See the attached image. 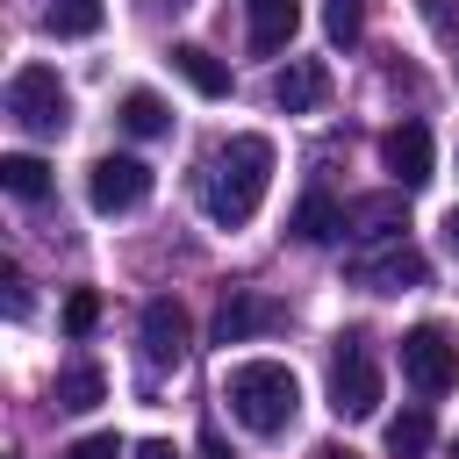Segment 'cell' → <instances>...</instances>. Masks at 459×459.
<instances>
[{
    "instance_id": "1",
    "label": "cell",
    "mask_w": 459,
    "mask_h": 459,
    "mask_svg": "<svg viewBox=\"0 0 459 459\" xmlns=\"http://www.w3.org/2000/svg\"><path fill=\"white\" fill-rule=\"evenodd\" d=\"M265 179H273V143H265V136H230V143L208 158V172H201V208H208V222H222V230L251 222L258 201H265Z\"/></svg>"
},
{
    "instance_id": "2",
    "label": "cell",
    "mask_w": 459,
    "mask_h": 459,
    "mask_svg": "<svg viewBox=\"0 0 459 459\" xmlns=\"http://www.w3.org/2000/svg\"><path fill=\"white\" fill-rule=\"evenodd\" d=\"M222 402H230V416H237L244 430L280 437V430L294 423V409H301V380H294V366H280V359H244V366H230Z\"/></svg>"
},
{
    "instance_id": "3",
    "label": "cell",
    "mask_w": 459,
    "mask_h": 459,
    "mask_svg": "<svg viewBox=\"0 0 459 459\" xmlns=\"http://www.w3.org/2000/svg\"><path fill=\"white\" fill-rule=\"evenodd\" d=\"M7 115H14L29 136H65L72 93H65V79H57L50 65H22V72L7 79Z\"/></svg>"
},
{
    "instance_id": "4",
    "label": "cell",
    "mask_w": 459,
    "mask_h": 459,
    "mask_svg": "<svg viewBox=\"0 0 459 459\" xmlns=\"http://www.w3.org/2000/svg\"><path fill=\"white\" fill-rule=\"evenodd\" d=\"M402 380H409L423 402L452 394V387H459V344H452L437 323H416V330H402Z\"/></svg>"
},
{
    "instance_id": "5",
    "label": "cell",
    "mask_w": 459,
    "mask_h": 459,
    "mask_svg": "<svg viewBox=\"0 0 459 459\" xmlns=\"http://www.w3.org/2000/svg\"><path fill=\"white\" fill-rule=\"evenodd\" d=\"M330 409L351 416V423L380 409V366H373V351H366L359 330H344L337 351H330Z\"/></svg>"
},
{
    "instance_id": "6",
    "label": "cell",
    "mask_w": 459,
    "mask_h": 459,
    "mask_svg": "<svg viewBox=\"0 0 459 459\" xmlns=\"http://www.w3.org/2000/svg\"><path fill=\"white\" fill-rule=\"evenodd\" d=\"M344 280H351V287H366V294H409V287H423V280H430V258H423L409 237H387L380 251H359V258L344 265Z\"/></svg>"
},
{
    "instance_id": "7",
    "label": "cell",
    "mask_w": 459,
    "mask_h": 459,
    "mask_svg": "<svg viewBox=\"0 0 459 459\" xmlns=\"http://www.w3.org/2000/svg\"><path fill=\"white\" fill-rule=\"evenodd\" d=\"M143 194H151V165L143 158H93V172H86V201H93V215H129V208H143Z\"/></svg>"
},
{
    "instance_id": "8",
    "label": "cell",
    "mask_w": 459,
    "mask_h": 459,
    "mask_svg": "<svg viewBox=\"0 0 459 459\" xmlns=\"http://www.w3.org/2000/svg\"><path fill=\"white\" fill-rule=\"evenodd\" d=\"M136 337H143V359H151V366H179L186 344H194V323H186V308H179L172 294H151Z\"/></svg>"
},
{
    "instance_id": "9",
    "label": "cell",
    "mask_w": 459,
    "mask_h": 459,
    "mask_svg": "<svg viewBox=\"0 0 459 459\" xmlns=\"http://www.w3.org/2000/svg\"><path fill=\"white\" fill-rule=\"evenodd\" d=\"M280 323H287L280 301H265V294H251V287H230L222 308H215V344H251L258 330H280Z\"/></svg>"
},
{
    "instance_id": "10",
    "label": "cell",
    "mask_w": 459,
    "mask_h": 459,
    "mask_svg": "<svg viewBox=\"0 0 459 459\" xmlns=\"http://www.w3.org/2000/svg\"><path fill=\"white\" fill-rule=\"evenodd\" d=\"M380 165L394 172V186H423L430 179V129L423 122H394L380 136Z\"/></svg>"
},
{
    "instance_id": "11",
    "label": "cell",
    "mask_w": 459,
    "mask_h": 459,
    "mask_svg": "<svg viewBox=\"0 0 459 459\" xmlns=\"http://www.w3.org/2000/svg\"><path fill=\"white\" fill-rule=\"evenodd\" d=\"M244 29H251V50H287L301 29V0H244Z\"/></svg>"
},
{
    "instance_id": "12",
    "label": "cell",
    "mask_w": 459,
    "mask_h": 459,
    "mask_svg": "<svg viewBox=\"0 0 459 459\" xmlns=\"http://www.w3.org/2000/svg\"><path fill=\"white\" fill-rule=\"evenodd\" d=\"M323 93H330V72H323L316 57H294V65L273 79V100H280L287 115H308V108H323Z\"/></svg>"
},
{
    "instance_id": "13",
    "label": "cell",
    "mask_w": 459,
    "mask_h": 459,
    "mask_svg": "<svg viewBox=\"0 0 459 459\" xmlns=\"http://www.w3.org/2000/svg\"><path fill=\"white\" fill-rule=\"evenodd\" d=\"M172 65H179V79H186L194 93H208V100H222V93H230V65H222V57H208L201 43H172Z\"/></svg>"
},
{
    "instance_id": "14",
    "label": "cell",
    "mask_w": 459,
    "mask_h": 459,
    "mask_svg": "<svg viewBox=\"0 0 459 459\" xmlns=\"http://www.w3.org/2000/svg\"><path fill=\"white\" fill-rule=\"evenodd\" d=\"M50 394H57V409H100V402H108V373H100L93 359H72Z\"/></svg>"
},
{
    "instance_id": "15",
    "label": "cell",
    "mask_w": 459,
    "mask_h": 459,
    "mask_svg": "<svg viewBox=\"0 0 459 459\" xmlns=\"http://www.w3.org/2000/svg\"><path fill=\"white\" fill-rule=\"evenodd\" d=\"M301 244H330V237H344V208L330 201V194H308L301 208H294V222H287Z\"/></svg>"
},
{
    "instance_id": "16",
    "label": "cell",
    "mask_w": 459,
    "mask_h": 459,
    "mask_svg": "<svg viewBox=\"0 0 459 459\" xmlns=\"http://www.w3.org/2000/svg\"><path fill=\"white\" fill-rule=\"evenodd\" d=\"M0 186H7L14 201H43V194H50V165L29 158V151H7V158H0Z\"/></svg>"
},
{
    "instance_id": "17",
    "label": "cell",
    "mask_w": 459,
    "mask_h": 459,
    "mask_svg": "<svg viewBox=\"0 0 459 459\" xmlns=\"http://www.w3.org/2000/svg\"><path fill=\"white\" fill-rule=\"evenodd\" d=\"M122 129H129V136H165V129H172V108H165L151 86H136V93H122Z\"/></svg>"
},
{
    "instance_id": "18",
    "label": "cell",
    "mask_w": 459,
    "mask_h": 459,
    "mask_svg": "<svg viewBox=\"0 0 459 459\" xmlns=\"http://www.w3.org/2000/svg\"><path fill=\"white\" fill-rule=\"evenodd\" d=\"M394 222H402V194H366L344 208V230H359V237H387Z\"/></svg>"
},
{
    "instance_id": "19",
    "label": "cell",
    "mask_w": 459,
    "mask_h": 459,
    "mask_svg": "<svg viewBox=\"0 0 459 459\" xmlns=\"http://www.w3.org/2000/svg\"><path fill=\"white\" fill-rule=\"evenodd\" d=\"M423 445H430V409L387 416V452H394V459H423Z\"/></svg>"
},
{
    "instance_id": "20",
    "label": "cell",
    "mask_w": 459,
    "mask_h": 459,
    "mask_svg": "<svg viewBox=\"0 0 459 459\" xmlns=\"http://www.w3.org/2000/svg\"><path fill=\"white\" fill-rule=\"evenodd\" d=\"M43 29L50 36H93L100 29V0H50L43 7Z\"/></svg>"
},
{
    "instance_id": "21",
    "label": "cell",
    "mask_w": 459,
    "mask_h": 459,
    "mask_svg": "<svg viewBox=\"0 0 459 459\" xmlns=\"http://www.w3.org/2000/svg\"><path fill=\"white\" fill-rule=\"evenodd\" d=\"M93 323H100V294L79 287V294L65 301V330H72V337H93Z\"/></svg>"
},
{
    "instance_id": "22",
    "label": "cell",
    "mask_w": 459,
    "mask_h": 459,
    "mask_svg": "<svg viewBox=\"0 0 459 459\" xmlns=\"http://www.w3.org/2000/svg\"><path fill=\"white\" fill-rule=\"evenodd\" d=\"M323 29H330V43H359V0H330Z\"/></svg>"
},
{
    "instance_id": "23",
    "label": "cell",
    "mask_w": 459,
    "mask_h": 459,
    "mask_svg": "<svg viewBox=\"0 0 459 459\" xmlns=\"http://www.w3.org/2000/svg\"><path fill=\"white\" fill-rule=\"evenodd\" d=\"M65 459H122V437H115V430H93V437L65 445Z\"/></svg>"
},
{
    "instance_id": "24",
    "label": "cell",
    "mask_w": 459,
    "mask_h": 459,
    "mask_svg": "<svg viewBox=\"0 0 459 459\" xmlns=\"http://www.w3.org/2000/svg\"><path fill=\"white\" fill-rule=\"evenodd\" d=\"M0 287H7V316H29V280H22V265H0Z\"/></svg>"
},
{
    "instance_id": "25",
    "label": "cell",
    "mask_w": 459,
    "mask_h": 459,
    "mask_svg": "<svg viewBox=\"0 0 459 459\" xmlns=\"http://www.w3.org/2000/svg\"><path fill=\"white\" fill-rule=\"evenodd\" d=\"M423 14H430V29H437V36H452V29H459V22H452V0H423Z\"/></svg>"
},
{
    "instance_id": "26",
    "label": "cell",
    "mask_w": 459,
    "mask_h": 459,
    "mask_svg": "<svg viewBox=\"0 0 459 459\" xmlns=\"http://www.w3.org/2000/svg\"><path fill=\"white\" fill-rule=\"evenodd\" d=\"M136 459H179V452H172L165 437H143V445H136Z\"/></svg>"
},
{
    "instance_id": "27",
    "label": "cell",
    "mask_w": 459,
    "mask_h": 459,
    "mask_svg": "<svg viewBox=\"0 0 459 459\" xmlns=\"http://www.w3.org/2000/svg\"><path fill=\"white\" fill-rule=\"evenodd\" d=\"M201 452H208V459H237V452H230V445H222V437H215V430H208V437H201Z\"/></svg>"
},
{
    "instance_id": "28",
    "label": "cell",
    "mask_w": 459,
    "mask_h": 459,
    "mask_svg": "<svg viewBox=\"0 0 459 459\" xmlns=\"http://www.w3.org/2000/svg\"><path fill=\"white\" fill-rule=\"evenodd\" d=\"M445 244H452V251H459V208H452V215H445Z\"/></svg>"
},
{
    "instance_id": "29",
    "label": "cell",
    "mask_w": 459,
    "mask_h": 459,
    "mask_svg": "<svg viewBox=\"0 0 459 459\" xmlns=\"http://www.w3.org/2000/svg\"><path fill=\"white\" fill-rule=\"evenodd\" d=\"M143 7H151V14H165V7H172V14H179V7H186V0H143Z\"/></svg>"
},
{
    "instance_id": "30",
    "label": "cell",
    "mask_w": 459,
    "mask_h": 459,
    "mask_svg": "<svg viewBox=\"0 0 459 459\" xmlns=\"http://www.w3.org/2000/svg\"><path fill=\"white\" fill-rule=\"evenodd\" d=\"M316 459H359V452H344V445H323V452H316Z\"/></svg>"
},
{
    "instance_id": "31",
    "label": "cell",
    "mask_w": 459,
    "mask_h": 459,
    "mask_svg": "<svg viewBox=\"0 0 459 459\" xmlns=\"http://www.w3.org/2000/svg\"><path fill=\"white\" fill-rule=\"evenodd\" d=\"M452 459H459V437H452Z\"/></svg>"
}]
</instances>
